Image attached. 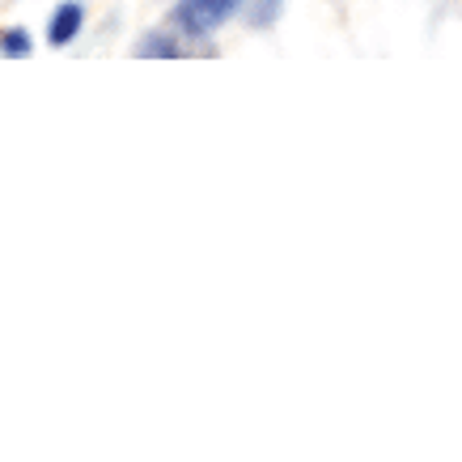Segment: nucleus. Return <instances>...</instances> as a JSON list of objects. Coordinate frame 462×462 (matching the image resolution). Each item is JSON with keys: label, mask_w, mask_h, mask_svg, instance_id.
<instances>
[{"label": "nucleus", "mask_w": 462, "mask_h": 462, "mask_svg": "<svg viewBox=\"0 0 462 462\" xmlns=\"http://www.w3.org/2000/svg\"><path fill=\"white\" fill-rule=\"evenodd\" d=\"M242 0H179L174 5V26L191 39H208L212 30H221L229 17L238 14Z\"/></svg>", "instance_id": "nucleus-1"}, {"label": "nucleus", "mask_w": 462, "mask_h": 462, "mask_svg": "<svg viewBox=\"0 0 462 462\" xmlns=\"http://www.w3.org/2000/svg\"><path fill=\"white\" fill-rule=\"evenodd\" d=\"M85 22V9L77 5V0H64L56 14H51V26H47V42L51 47H64V42L77 39V30H81Z\"/></svg>", "instance_id": "nucleus-2"}, {"label": "nucleus", "mask_w": 462, "mask_h": 462, "mask_svg": "<svg viewBox=\"0 0 462 462\" xmlns=\"http://www.w3.org/2000/svg\"><path fill=\"white\" fill-rule=\"evenodd\" d=\"M136 56H141V60H179L182 47L170 39V34H149V39L136 47Z\"/></svg>", "instance_id": "nucleus-3"}, {"label": "nucleus", "mask_w": 462, "mask_h": 462, "mask_svg": "<svg viewBox=\"0 0 462 462\" xmlns=\"http://www.w3.org/2000/svg\"><path fill=\"white\" fill-rule=\"evenodd\" d=\"M0 51H5V56H14V60H22V56H30V34L26 30H5V34H0Z\"/></svg>", "instance_id": "nucleus-4"}]
</instances>
